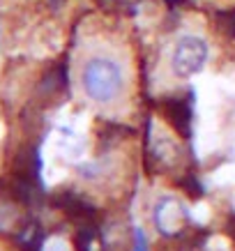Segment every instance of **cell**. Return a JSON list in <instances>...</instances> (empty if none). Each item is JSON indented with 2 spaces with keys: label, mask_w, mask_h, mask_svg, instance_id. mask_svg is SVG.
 <instances>
[{
  "label": "cell",
  "mask_w": 235,
  "mask_h": 251,
  "mask_svg": "<svg viewBox=\"0 0 235 251\" xmlns=\"http://www.w3.org/2000/svg\"><path fill=\"white\" fill-rule=\"evenodd\" d=\"M88 157V115L62 122L51 131L42 148V173L46 184L60 182L69 164H78Z\"/></svg>",
  "instance_id": "1"
},
{
  "label": "cell",
  "mask_w": 235,
  "mask_h": 251,
  "mask_svg": "<svg viewBox=\"0 0 235 251\" xmlns=\"http://www.w3.org/2000/svg\"><path fill=\"white\" fill-rule=\"evenodd\" d=\"M210 182L212 184H219V187H226V184H235V159L219 166L210 175Z\"/></svg>",
  "instance_id": "6"
},
{
  "label": "cell",
  "mask_w": 235,
  "mask_h": 251,
  "mask_svg": "<svg viewBox=\"0 0 235 251\" xmlns=\"http://www.w3.org/2000/svg\"><path fill=\"white\" fill-rule=\"evenodd\" d=\"M152 150L166 164H175L180 159V145H178L171 131L161 129L159 122H152Z\"/></svg>",
  "instance_id": "5"
},
{
  "label": "cell",
  "mask_w": 235,
  "mask_h": 251,
  "mask_svg": "<svg viewBox=\"0 0 235 251\" xmlns=\"http://www.w3.org/2000/svg\"><path fill=\"white\" fill-rule=\"evenodd\" d=\"M189 217V210L184 201L175 194H161L152 205V224L161 235H178L184 228V221Z\"/></svg>",
  "instance_id": "4"
},
{
  "label": "cell",
  "mask_w": 235,
  "mask_h": 251,
  "mask_svg": "<svg viewBox=\"0 0 235 251\" xmlns=\"http://www.w3.org/2000/svg\"><path fill=\"white\" fill-rule=\"evenodd\" d=\"M44 251H72L69 249V242L65 240V237H49L44 242Z\"/></svg>",
  "instance_id": "7"
},
{
  "label": "cell",
  "mask_w": 235,
  "mask_h": 251,
  "mask_svg": "<svg viewBox=\"0 0 235 251\" xmlns=\"http://www.w3.org/2000/svg\"><path fill=\"white\" fill-rule=\"evenodd\" d=\"M189 214L194 217V221H198V224H203V221L210 219V207L205 205V203H198L194 210H189Z\"/></svg>",
  "instance_id": "8"
},
{
  "label": "cell",
  "mask_w": 235,
  "mask_h": 251,
  "mask_svg": "<svg viewBox=\"0 0 235 251\" xmlns=\"http://www.w3.org/2000/svg\"><path fill=\"white\" fill-rule=\"evenodd\" d=\"M78 85L83 97L97 106L113 104L127 88V69L108 51H92L78 69Z\"/></svg>",
  "instance_id": "2"
},
{
  "label": "cell",
  "mask_w": 235,
  "mask_h": 251,
  "mask_svg": "<svg viewBox=\"0 0 235 251\" xmlns=\"http://www.w3.org/2000/svg\"><path fill=\"white\" fill-rule=\"evenodd\" d=\"M210 60V44L208 39L196 32H184L173 42L168 53V69L175 78L189 81V78L203 74Z\"/></svg>",
  "instance_id": "3"
}]
</instances>
